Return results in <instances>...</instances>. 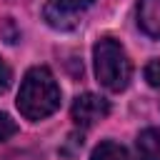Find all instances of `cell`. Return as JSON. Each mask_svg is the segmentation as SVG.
<instances>
[{"label":"cell","mask_w":160,"mask_h":160,"mask_svg":"<svg viewBox=\"0 0 160 160\" xmlns=\"http://www.w3.org/2000/svg\"><path fill=\"white\" fill-rule=\"evenodd\" d=\"M60 108V88L48 68H32L25 72L18 92V110L28 120H42Z\"/></svg>","instance_id":"obj_1"},{"label":"cell","mask_w":160,"mask_h":160,"mask_svg":"<svg viewBox=\"0 0 160 160\" xmlns=\"http://www.w3.org/2000/svg\"><path fill=\"white\" fill-rule=\"evenodd\" d=\"M92 58H95V75H98L100 85H105L112 92H120L128 88L132 68H130V60H128L122 45L115 38H102L100 42H95Z\"/></svg>","instance_id":"obj_2"},{"label":"cell","mask_w":160,"mask_h":160,"mask_svg":"<svg viewBox=\"0 0 160 160\" xmlns=\"http://www.w3.org/2000/svg\"><path fill=\"white\" fill-rule=\"evenodd\" d=\"M108 112H110V102L100 95H92V92L78 95L72 102V120L80 128H92L95 122L105 120Z\"/></svg>","instance_id":"obj_3"},{"label":"cell","mask_w":160,"mask_h":160,"mask_svg":"<svg viewBox=\"0 0 160 160\" xmlns=\"http://www.w3.org/2000/svg\"><path fill=\"white\" fill-rule=\"evenodd\" d=\"M90 5H92V0H50L45 5V20L52 28L70 30V28H75V15Z\"/></svg>","instance_id":"obj_4"},{"label":"cell","mask_w":160,"mask_h":160,"mask_svg":"<svg viewBox=\"0 0 160 160\" xmlns=\"http://www.w3.org/2000/svg\"><path fill=\"white\" fill-rule=\"evenodd\" d=\"M138 25H140V30L145 35L160 40V0H140Z\"/></svg>","instance_id":"obj_5"},{"label":"cell","mask_w":160,"mask_h":160,"mask_svg":"<svg viewBox=\"0 0 160 160\" xmlns=\"http://www.w3.org/2000/svg\"><path fill=\"white\" fill-rule=\"evenodd\" d=\"M140 160H160V128H148L138 135Z\"/></svg>","instance_id":"obj_6"},{"label":"cell","mask_w":160,"mask_h":160,"mask_svg":"<svg viewBox=\"0 0 160 160\" xmlns=\"http://www.w3.org/2000/svg\"><path fill=\"white\" fill-rule=\"evenodd\" d=\"M90 160H130V155H128V150L122 145H118L112 140H105L92 150Z\"/></svg>","instance_id":"obj_7"},{"label":"cell","mask_w":160,"mask_h":160,"mask_svg":"<svg viewBox=\"0 0 160 160\" xmlns=\"http://www.w3.org/2000/svg\"><path fill=\"white\" fill-rule=\"evenodd\" d=\"M18 132V125H15V120L8 115V112H0V140H8V138H12Z\"/></svg>","instance_id":"obj_8"},{"label":"cell","mask_w":160,"mask_h":160,"mask_svg":"<svg viewBox=\"0 0 160 160\" xmlns=\"http://www.w3.org/2000/svg\"><path fill=\"white\" fill-rule=\"evenodd\" d=\"M82 148V135H78V132H72V135H68V142L62 145V155H68V158H72L78 150Z\"/></svg>","instance_id":"obj_9"},{"label":"cell","mask_w":160,"mask_h":160,"mask_svg":"<svg viewBox=\"0 0 160 160\" xmlns=\"http://www.w3.org/2000/svg\"><path fill=\"white\" fill-rule=\"evenodd\" d=\"M145 80H148L152 88H160V60L148 62V68H145Z\"/></svg>","instance_id":"obj_10"},{"label":"cell","mask_w":160,"mask_h":160,"mask_svg":"<svg viewBox=\"0 0 160 160\" xmlns=\"http://www.w3.org/2000/svg\"><path fill=\"white\" fill-rule=\"evenodd\" d=\"M10 68H8V62L0 58V92H5L8 90V85H10Z\"/></svg>","instance_id":"obj_11"}]
</instances>
